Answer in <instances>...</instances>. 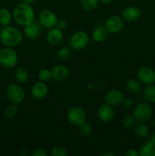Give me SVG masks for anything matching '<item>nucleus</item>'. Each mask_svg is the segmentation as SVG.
<instances>
[{
    "label": "nucleus",
    "instance_id": "6ab92c4d",
    "mask_svg": "<svg viewBox=\"0 0 155 156\" xmlns=\"http://www.w3.org/2000/svg\"><path fill=\"white\" fill-rule=\"evenodd\" d=\"M134 132L136 136L140 139L147 138L150 134V131L147 125L144 124V123H139V122H138V123H136L134 126Z\"/></svg>",
    "mask_w": 155,
    "mask_h": 156
},
{
    "label": "nucleus",
    "instance_id": "412c9836",
    "mask_svg": "<svg viewBox=\"0 0 155 156\" xmlns=\"http://www.w3.org/2000/svg\"><path fill=\"white\" fill-rule=\"evenodd\" d=\"M12 18L13 16L9 9L5 8L0 9V25L9 26L12 22Z\"/></svg>",
    "mask_w": 155,
    "mask_h": 156
},
{
    "label": "nucleus",
    "instance_id": "e433bc0d",
    "mask_svg": "<svg viewBox=\"0 0 155 156\" xmlns=\"http://www.w3.org/2000/svg\"><path fill=\"white\" fill-rule=\"evenodd\" d=\"M21 2L23 3H27V4H31V3H33L34 2H36V0H19Z\"/></svg>",
    "mask_w": 155,
    "mask_h": 156
},
{
    "label": "nucleus",
    "instance_id": "4468645a",
    "mask_svg": "<svg viewBox=\"0 0 155 156\" xmlns=\"http://www.w3.org/2000/svg\"><path fill=\"white\" fill-rule=\"evenodd\" d=\"M141 12L135 6H129L126 8L122 12V18L128 22H135L140 19Z\"/></svg>",
    "mask_w": 155,
    "mask_h": 156
},
{
    "label": "nucleus",
    "instance_id": "72a5a7b5",
    "mask_svg": "<svg viewBox=\"0 0 155 156\" xmlns=\"http://www.w3.org/2000/svg\"><path fill=\"white\" fill-rule=\"evenodd\" d=\"M32 155L33 156H46V153L45 151L42 149H34L32 152Z\"/></svg>",
    "mask_w": 155,
    "mask_h": 156
},
{
    "label": "nucleus",
    "instance_id": "1a4fd4ad",
    "mask_svg": "<svg viewBox=\"0 0 155 156\" xmlns=\"http://www.w3.org/2000/svg\"><path fill=\"white\" fill-rule=\"evenodd\" d=\"M137 76L141 83L144 85H152L155 82V72L153 69L143 66L138 70Z\"/></svg>",
    "mask_w": 155,
    "mask_h": 156
},
{
    "label": "nucleus",
    "instance_id": "20e7f679",
    "mask_svg": "<svg viewBox=\"0 0 155 156\" xmlns=\"http://www.w3.org/2000/svg\"><path fill=\"white\" fill-rule=\"evenodd\" d=\"M133 116L137 122L145 123L152 117V109L147 102L138 104L134 108Z\"/></svg>",
    "mask_w": 155,
    "mask_h": 156
},
{
    "label": "nucleus",
    "instance_id": "9d476101",
    "mask_svg": "<svg viewBox=\"0 0 155 156\" xmlns=\"http://www.w3.org/2000/svg\"><path fill=\"white\" fill-rule=\"evenodd\" d=\"M124 27V23L122 19L119 16L112 15L109 17L104 24V27L109 33L116 34L121 31Z\"/></svg>",
    "mask_w": 155,
    "mask_h": 156
},
{
    "label": "nucleus",
    "instance_id": "4c0bfd02",
    "mask_svg": "<svg viewBox=\"0 0 155 156\" xmlns=\"http://www.w3.org/2000/svg\"><path fill=\"white\" fill-rule=\"evenodd\" d=\"M100 2H102L103 3H105V4H108V3L112 2L113 0H100Z\"/></svg>",
    "mask_w": 155,
    "mask_h": 156
},
{
    "label": "nucleus",
    "instance_id": "b1692460",
    "mask_svg": "<svg viewBox=\"0 0 155 156\" xmlns=\"http://www.w3.org/2000/svg\"><path fill=\"white\" fill-rule=\"evenodd\" d=\"M15 77L17 82L20 84L26 82L28 79V72L23 67H19L16 69L15 73Z\"/></svg>",
    "mask_w": 155,
    "mask_h": 156
},
{
    "label": "nucleus",
    "instance_id": "423d86ee",
    "mask_svg": "<svg viewBox=\"0 0 155 156\" xmlns=\"http://www.w3.org/2000/svg\"><path fill=\"white\" fill-rule=\"evenodd\" d=\"M89 41V36L86 32L77 31L70 38L69 45L74 50H81L88 45Z\"/></svg>",
    "mask_w": 155,
    "mask_h": 156
},
{
    "label": "nucleus",
    "instance_id": "39448f33",
    "mask_svg": "<svg viewBox=\"0 0 155 156\" xmlns=\"http://www.w3.org/2000/svg\"><path fill=\"white\" fill-rule=\"evenodd\" d=\"M7 98L12 104L18 105L24 101L25 98V93L22 87L18 84H11L6 90Z\"/></svg>",
    "mask_w": 155,
    "mask_h": 156
},
{
    "label": "nucleus",
    "instance_id": "c756f323",
    "mask_svg": "<svg viewBox=\"0 0 155 156\" xmlns=\"http://www.w3.org/2000/svg\"><path fill=\"white\" fill-rule=\"evenodd\" d=\"M79 131H80L81 134L82 136H90L92 133V127H91V125L84 122V123L79 126Z\"/></svg>",
    "mask_w": 155,
    "mask_h": 156
},
{
    "label": "nucleus",
    "instance_id": "a878e982",
    "mask_svg": "<svg viewBox=\"0 0 155 156\" xmlns=\"http://www.w3.org/2000/svg\"><path fill=\"white\" fill-rule=\"evenodd\" d=\"M18 109L17 108L16 105L13 104L12 105H9V107H7V108L5 109V117L6 118H9V119H12L13 117H15V116L18 114Z\"/></svg>",
    "mask_w": 155,
    "mask_h": 156
},
{
    "label": "nucleus",
    "instance_id": "393cba45",
    "mask_svg": "<svg viewBox=\"0 0 155 156\" xmlns=\"http://www.w3.org/2000/svg\"><path fill=\"white\" fill-rule=\"evenodd\" d=\"M99 1L100 0H81V5L84 10L91 12L97 9Z\"/></svg>",
    "mask_w": 155,
    "mask_h": 156
},
{
    "label": "nucleus",
    "instance_id": "a19ab883",
    "mask_svg": "<svg viewBox=\"0 0 155 156\" xmlns=\"http://www.w3.org/2000/svg\"><path fill=\"white\" fill-rule=\"evenodd\" d=\"M1 66H2V65H1V63H0V69H1Z\"/></svg>",
    "mask_w": 155,
    "mask_h": 156
},
{
    "label": "nucleus",
    "instance_id": "6e6552de",
    "mask_svg": "<svg viewBox=\"0 0 155 156\" xmlns=\"http://www.w3.org/2000/svg\"><path fill=\"white\" fill-rule=\"evenodd\" d=\"M39 21L44 28L51 29L56 25L58 18L56 14L51 10L44 9L40 13Z\"/></svg>",
    "mask_w": 155,
    "mask_h": 156
},
{
    "label": "nucleus",
    "instance_id": "f03ea898",
    "mask_svg": "<svg viewBox=\"0 0 155 156\" xmlns=\"http://www.w3.org/2000/svg\"><path fill=\"white\" fill-rule=\"evenodd\" d=\"M22 39L21 32L12 26H5L0 32V41L5 47H17L21 44Z\"/></svg>",
    "mask_w": 155,
    "mask_h": 156
},
{
    "label": "nucleus",
    "instance_id": "cd10ccee",
    "mask_svg": "<svg viewBox=\"0 0 155 156\" xmlns=\"http://www.w3.org/2000/svg\"><path fill=\"white\" fill-rule=\"evenodd\" d=\"M71 50L68 47H62L57 52V57L62 60H66L71 56Z\"/></svg>",
    "mask_w": 155,
    "mask_h": 156
},
{
    "label": "nucleus",
    "instance_id": "5701e85b",
    "mask_svg": "<svg viewBox=\"0 0 155 156\" xmlns=\"http://www.w3.org/2000/svg\"><path fill=\"white\" fill-rule=\"evenodd\" d=\"M138 153L141 156H155V146L147 141L146 144L141 146Z\"/></svg>",
    "mask_w": 155,
    "mask_h": 156
},
{
    "label": "nucleus",
    "instance_id": "7ed1b4c3",
    "mask_svg": "<svg viewBox=\"0 0 155 156\" xmlns=\"http://www.w3.org/2000/svg\"><path fill=\"white\" fill-rule=\"evenodd\" d=\"M18 62V56L12 47H5L0 50V63L5 68H13Z\"/></svg>",
    "mask_w": 155,
    "mask_h": 156
},
{
    "label": "nucleus",
    "instance_id": "473e14b6",
    "mask_svg": "<svg viewBox=\"0 0 155 156\" xmlns=\"http://www.w3.org/2000/svg\"><path fill=\"white\" fill-rule=\"evenodd\" d=\"M56 27L59 28L60 30H65V29L67 28L68 27V23L64 19H59L58 20L57 23H56Z\"/></svg>",
    "mask_w": 155,
    "mask_h": 156
},
{
    "label": "nucleus",
    "instance_id": "aec40b11",
    "mask_svg": "<svg viewBox=\"0 0 155 156\" xmlns=\"http://www.w3.org/2000/svg\"><path fill=\"white\" fill-rule=\"evenodd\" d=\"M143 98L147 103H155V85H147L143 90Z\"/></svg>",
    "mask_w": 155,
    "mask_h": 156
},
{
    "label": "nucleus",
    "instance_id": "7c9ffc66",
    "mask_svg": "<svg viewBox=\"0 0 155 156\" xmlns=\"http://www.w3.org/2000/svg\"><path fill=\"white\" fill-rule=\"evenodd\" d=\"M51 154L53 156H66L68 152L66 149L62 147H55L52 149Z\"/></svg>",
    "mask_w": 155,
    "mask_h": 156
},
{
    "label": "nucleus",
    "instance_id": "bb28decb",
    "mask_svg": "<svg viewBox=\"0 0 155 156\" xmlns=\"http://www.w3.org/2000/svg\"><path fill=\"white\" fill-rule=\"evenodd\" d=\"M136 120L134 117V116L128 115L125 117L122 120V126L125 128L127 129H131V128L134 127L135 125L136 124Z\"/></svg>",
    "mask_w": 155,
    "mask_h": 156
},
{
    "label": "nucleus",
    "instance_id": "2eb2a0df",
    "mask_svg": "<svg viewBox=\"0 0 155 156\" xmlns=\"http://www.w3.org/2000/svg\"><path fill=\"white\" fill-rule=\"evenodd\" d=\"M63 39V33L62 30L58 27H53L50 29L46 35V41L50 45H59Z\"/></svg>",
    "mask_w": 155,
    "mask_h": 156
},
{
    "label": "nucleus",
    "instance_id": "9b49d317",
    "mask_svg": "<svg viewBox=\"0 0 155 156\" xmlns=\"http://www.w3.org/2000/svg\"><path fill=\"white\" fill-rule=\"evenodd\" d=\"M97 115L102 121L108 123L113 119L115 112H114L112 106L106 103L103 104L99 107L98 110H97Z\"/></svg>",
    "mask_w": 155,
    "mask_h": 156
},
{
    "label": "nucleus",
    "instance_id": "f8f14e48",
    "mask_svg": "<svg viewBox=\"0 0 155 156\" xmlns=\"http://www.w3.org/2000/svg\"><path fill=\"white\" fill-rule=\"evenodd\" d=\"M124 95L123 93L119 89H112L106 93L105 96V101L111 106H117L121 105Z\"/></svg>",
    "mask_w": 155,
    "mask_h": 156
},
{
    "label": "nucleus",
    "instance_id": "0eeeda50",
    "mask_svg": "<svg viewBox=\"0 0 155 156\" xmlns=\"http://www.w3.org/2000/svg\"><path fill=\"white\" fill-rule=\"evenodd\" d=\"M67 119L71 125L79 126L86 120V114L82 108L74 107L71 108L67 114Z\"/></svg>",
    "mask_w": 155,
    "mask_h": 156
},
{
    "label": "nucleus",
    "instance_id": "c9c22d12",
    "mask_svg": "<svg viewBox=\"0 0 155 156\" xmlns=\"http://www.w3.org/2000/svg\"><path fill=\"white\" fill-rule=\"evenodd\" d=\"M147 142L152 143L155 146V131H153L151 134H149L148 136V140H147Z\"/></svg>",
    "mask_w": 155,
    "mask_h": 156
},
{
    "label": "nucleus",
    "instance_id": "dca6fc26",
    "mask_svg": "<svg viewBox=\"0 0 155 156\" xmlns=\"http://www.w3.org/2000/svg\"><path fill=\"white\" fill-rule=\"evenodd\" d=\"M51 74L52 78L54 80L61 82L68 78L69 71H68V69L65 66L56 65L51 69Z\"/></svg>",
    "mask_w": 155,
    "mask_h": 156
},
{
    "label": "nucleus",
    "instance_id": "58836bf2",
    "mask_svg": "<svg viewBox=\"0 0 155 156\" xmlns=\"http://www.w3.org/2000/svg\"><path fill=\"white\" fill-rule=\"evenodd\" d=\"M102 155H112V156H114V155H115V154H110V153H105V154H102Z\"/></svg>",
    "mask_w": 155,
    "mask_h": 156
},
{
    "label": "nucleus",
    "instance_id": "c85d7f7f",
    "mask_svg": "<svg viewBox=\"0 0 155 156\" xmlns=\"http://www.w3.org/2000/svg\"><path fill=\"white\" fill-rule=\"evenodd\" d=\"M38 78L41 82H47L52 78L51 70H49L47 69H43L38 73Z\"/></svg>",
    "mask_w": 155,
    "mask_h": 156
},
{
    "label": "nucleus",
    "instance_id": "f257e3e1",
    "mask_svg": "<svg viewBox=\"0 0 155 156\" xmlns=\"http://www.w3.org/2000/svg\"><path fill=\"white\" fill-rule=\"evenodd\" d=\"M14 20L21 26H26L34 22V10L30 4L21 2L15 8L12 14Z\"/></svg>",
    "mask_w": 155,
    "mask_h": 156
},
{
    "label": "nucleus",
    "instance_id": "ddd939ff",
    "mask_svg": "<svg viewBox=\"0 0 155 156\" xmlns=\"http://www.w3.org/2000/svg\"><path fill=\"white\" fill-rule=\"evenodd\" d=\"M48 91V86L43 82H36V84L33 85L30 93H31L32 97L34 99L41 100V99L44 98L47 95Z\"/></svg>",
    "mask_w": 155,
    "mask_h": 156
},
{
    "label": "nucleus",
    "instance_id": "f704fd0d",
    "mask_svg": "<svg viewBox=\"0 0 155 156\" xmlns=\"http://www.w3.org/2000/svg\"><path fill=\"white\" fill-rule=\"evenodd\" d=\"M125 155L127 156H138L139 155V153L138 152L135 150V149H129L128 150V152H126L125 153Z\"/></svg>",
    "mask_w": 155,
    "mask_h": 156
},
{
    "label": "nucleus",
    "instance_id": "ea45409f",
    "mask_svg": "<svg viewBox=\"0 0 155 156\" xmlns=\"http://www.w3.org/2000/svg\"><path fill=\"white\" fill-rule=\"evenodd\" d=\"M152 125H153V126H155V121L154 122H152Z\"/></svg>",
    "mask_w": 155,
    "mask_h": 156
},
{
    "label": "nucleus",
    "instance_id": "4be33fe9",
    "mask_svg": "<svg viewBox=\"0 0 155 156\" xmlns=\"http://www.w3.org/2000/svg\"><path fill=\"white\" fill-rule=\"evenodd\" d=\"M126 88H127L128 91L133 94H138L142 91L141 82L139 80H135V79H131V80L128 81V82L126 83Z\"/></svg>",
    "mask_w": 155,
    "mask_h": 156
},
{
    "label": "nucleus",
    "instance_id": "f3484780",
    "mask_svg": "<svg viewBox=\"0 0 155 156\" xmlns=\"http://www.w3.org/2000/svg\"><path fill=\"white\" fill-rule=\"evenodd\" d=\"M24 33L28 39L33 40L37 38L40 34V28L34 22L24 26Z\"/></svg>",
    "mask_w": 155,
    "mask_h": 156
},
{
    "label": "nucleus",
    "instance_id": "2f4dec72",
    "mask_svg": "<svg viewBox=\"0 0 155 156\" xmlns=\"http://www.w3.org/2000/svg\"><path fill=\"white\" fill-rule=\"evenodd\" d=\"M133 100L132 98H123L122 102V105H123L125 108H127V109H130L133 106Z\"/></svg>",
    "mask_w": 155,
    "mask_h": 156
},
{
    "label": "nucleus",
    "instance_id": "a211bd4d",
    "mask_svg": "<svg viewBox=\"0 0 155 156\" xmlns=\"http://www.w3.org/2000/svg\"><path fill=\"white\" fill-rule=\"evenodd\" d=\"M108 33L109 32L104 27H97L93 31L92 37L96 42L102 43L108 37Z\"/></svg>",
    "mask_w": 155,
    "mask_h": 156
}]
</instances>
